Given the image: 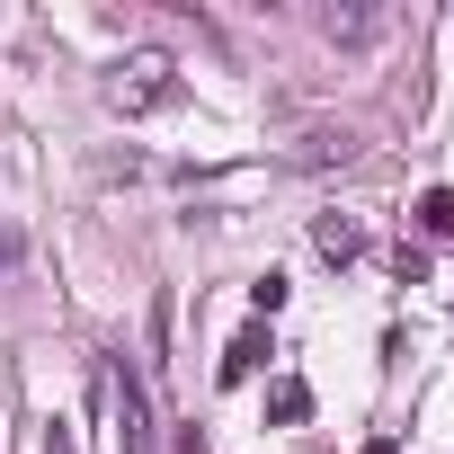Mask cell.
<instances>
[{
    "instance_id": "obj_1",
    "label": "cell",
    "mask_w": 454,
    "mask_h": 454,
    "mask_svg": "<svg viewBox=\"0 0 454 454\" xmlns=\"http://www.w3.org/2000/svg\"><path fill=\"white\" fill-rule=\"evenodd\" d=\"M107 98H116L125 116H143V107L178 98V81H169V63H160V54H125V63H116V81H107Z\"/></svg>"
},
{
    "instance_id": "obj_2",
    "label": "cell",
    "mask_w": 454,
    "mask_h": 454,
    "mask_svg": "<svg viewBox=\"0 0 454 454\" xmlns=\"http://www.w3.org/2000/svg\"><path fill=\"white\" fill-rule=\"evenodd\" d=\"M107 383H116V419H125V454H152V410H143V383H134V365H116Z\"/></svg>"
},
{
    "instance_id": "obj_3",
    "label": "cell",
    "mask_w": 454,
    "mask_h": 454,
    "mask_svg": "<svg viewBox=\"0 0 454 454\" xmlns=\"http://www.w3.org/2000/svg\"><path fill=\"white\" fill-rule=\"evenodd\" d=\"M268 356H277V348H268V330H241L232 348H223V383H250V374H259Z\"/></svg>"
},
{
    "instance_id": "obj_4",
    "label": "cell",
    "mask_w": 454,
    "mask_h": 454,
    "mask_svg": "<svg viewBox=\"0 0 454 454\" xmlns=\"http://www.w3.org/2000/svg\"><path fill=\"white\" fill-rule=\"evenodd\" d=\"M268 419H277V427H303V419H312V383H303V374H277V392H268Z\"/></svg>"
},
{
    "instance_id": "obj_5",
    "label": "cell",
    "mask_w": 454,
    "mask_h": 454,
    "mask_svg": "<svg viewBox=\"0 0 454 454\" xmlns=\"http://www.w3.org/2000/svg\"><path fill=\"white\" fill-rule=\"evenodd\" d=\"M312 241H321V259H339V268H348V259L365 250V232H356L348 214H321V223H312Z\"/></svg>"
},
{
    "instance_id": "obj_6",
    "label": "cell",
    "mask_w": 454,
    "mask_h": 454,
    "mask_svg": "<svg viewBox=\"0 0 454 454\" xmlns=\"http://www.w3.org/2000/svg\"><path fill=\"white\" fill-rule=\"evenodd\" d=\"M356 143H348V125H321V134H303V160L321 169V160H348Z\"/></svg>"
},
{
    "instance_id": "obj_7",
    "label": "cell",
    "mask_w": 454,
    "mask_h": 454,
    "mask_svg": "<svg viewBox=\"0 0 454 454\" xmlns=\"http://www.w3.org/2000/svg\"><path fill=\"white\" fill-rule=\"evenodd\" d=\"M419 223H427V232H454V187H427L419 196Z\"/></svg>"
},
{
    "instance_id": "obj_8",
    "label": "cell",
    "mask_w": 454,
    "mask_h": 454,
    "mask_svg": "<svg viewBox=\"0 0 454 454\" xmlns=\"http://www.w3.org/2000/svg\"><path fill=\"white\" fill-rule=\"evenodd\" d=\"M374 27H383L374 10H330V36H348V45H356V36H374Z\"/></svg>"
},
{
    "instance_id": "obj_9",
    "label": "cell",
    "mask_w": 454,
    "mask_h": 454,
    "mask_svg": "<svg viewBox=\"0 0 454 454\" xmlns=\"http://www.w3.org/2000/svg\"><path fill=\"white\" fill-rule=\"evenodd\" d=\"M45 454H72V427H63V419L45 427Z\"/></svg>"
},
{
    "instance_id": "obj_10",
    "label": "cell",
    "mask_w": 454,
    "mask_h": 454,
    "mask_svg": "<svg viewBox=\"0 0 454 454\" xmlns=\"http://www.w3.org/2000/svg\"><path fill=\"white\" fill-rule=\"evenodd\" d=\"M365 454H392V436H374V445H365Z\"/></svg>"
},
{
    "instance_id": "obj_11",
    "label": "cell",
    "mask_w": 454,
    "mask_h": 454,
    "mask_svg": "<svg viewBox=\"0 0 454 454\" xmlns=\"http://www.w3.org/2000/svg\"><path fill=\"white\" fill-rule=\"evenodd\" d=\"M0 259H10V232H0Z\"/></svg>"
}]
</instances>
